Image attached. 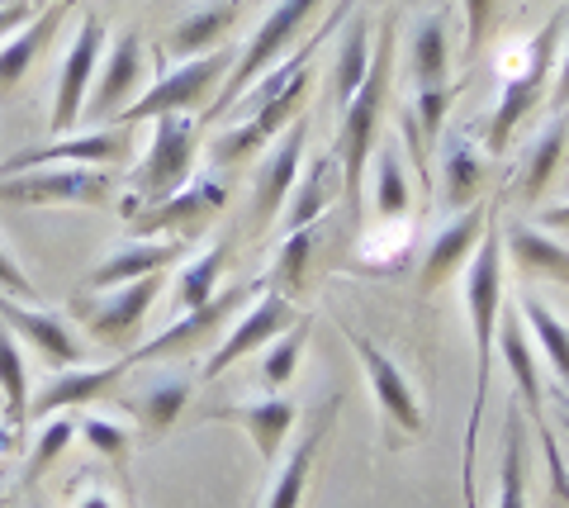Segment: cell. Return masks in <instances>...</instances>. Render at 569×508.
Wrapping results in <instances>:
<instances>
[{
    "label": "cell",
    "instance_id": "20",
    "mask_svg": "<svg viewBox=\"0 0 569 508\" xmlns=\"http://www.w3.org/2000/svg\"><path fill=\"white\" fill-rule=\"evenodd\" d=\"M119 399H123V409H129L133 418H138V428H142V437L148 442H157L176 418L186 414V405H190V376L186 371H152V376H142L133 390H114Z\"/></svg>",
    "mask_w": 569,
    "mask_h": 508
},
{
    "label": "cell",
    "instance_id": "42",
    "mask_svg": "<svg viewBox=\"0 0 569 508\" xmlns=\"http://www.w3.org/2000/svg\"><path fill=\"white\" fill-rule=\"evenodd\" d=\"M493 6L498 0H466V58L475 62L479 48H485V33L493 24Z\"/></svg>",
    "mask_w": 569,
    "mask_h": 508
},
{
    "label": "cell",
    "instance_id": "50",
    "mask_svg": "<svg viewBox=\"0 0 569 508\" xmlns=\"http://www.w3.org/2000/svg\"><path fill=\"white\" fill-rule=\"evenodd\" d=\"M0 6H6V0H0Z\"/></svg>",
    "mask_w": 569,
    "mask_h": 508
},
{
    "label": "cell",
    "instance_id": "44",
    "mask_svg": "<svg viewBox=\"0 0 569 508\" xmlns=\"http://www.w3.org/2000/svg\"><path fill=\"white\" fill-rule=\"evenodd\" d=\"M39 10H43L39 0H6V6H0V43H6L10 33H20L29 24V14H39Z\"/></svg>",
    "mask_w": 569,
    "mask_h": 508
},
{
    "label": "cell",
    "instance_id": "30",
    "mask_svg": "<svg viewBox=\"0 0 569 508\" xmlns=\"http://www.w3.org/2000/svg\"><path fill=\"white\" fill-rule=\"evenodd\" d=\"M447 67H451V43H447V20L441 14H427L408 39V77H413L418 91L427 86H447Z\"/></svg>",
    "mask_w": 569,
    "mask_h": 508
},
{
    "label": "cell",
    "instance_id": "28",
    "mask_svg": "<svg viewBox=\"0 0 569 508\" xmlns=\"http://www.w3.org/2000/svg\"><path fill=\"white\" fill-rule=\"evenodd\" d=\"M233 20H238V0H209V6L186 14V20L167 33V52L171 58H181V62H190L194 52L204 58V52L219 43L228 29H233Z\"/></svg>",
    "mask_w": 569,
    "mask_h": 508
},
{
    "label": "cell",
    "instance_id": "6",
    "mask_svg": "<svg viewBox=\"0 0 569 508\" xmlns=\"http://www.w3.org/2000/svg\"><path fill=\"white\" fill-rule=\"evenodd\" d=\"M194 143H200V124L190 114H162L152 129V148L142 157V167L133 171V190L129 196L138 205H157L176 196L190 181V162H194Z\"/></svg>",
    "mask_w": 569,
    "mask_h": 508
},
{
    "label": "cell",
    "instance_id": "5",
    "mask_svg": "<svg viewBox=\"0 0 569 508\" xmlns=\"http://www.w3.org/2000/svg\"><path fill=\"white\" fill-rule=\"evenodd\" d=\"M318 6H323V0H276V6L266 10L261 29L252 33V43H247V48L238 52L233 72L223 77V91H219V100L209 104V119H223V114L233 110V104H238L247 91H252V81H257V77L271 72V62H280V58H284V48L295 43L299 24H305Z\"/></svg>",
    "mask_w": 569,
    "mask_h": 508
},
{
    "label": "cell",
    "instance_id": "9",
    "mask_svg": "<svg viewBox=\"0 0 569 508\" xmlns=\"http://www.w3.org/2000/svg\"><path fill=\"white\" fill-rule=\"evenodd\" d=\"M223 200H228V186L223 181H186L167 200L138 205L133 215H129V223H133L138 238H148V233H171V238L186 233V238H194L223 209Z\"/></svg>",
    "mask_w": 569,
    "mask_h": 508
},
{
    "label": "cell",
    "instance_id": "46",
    "mask_svg": "<svg viewBox=\"0 0 569 508\" xmlns=\"http://www.w3.org/2000/svg\"><path fill=\"white\" fill-rule=\"evenodd\" d=\"M541 229H569V200L546 209V215H541Z\"/></svg>",
    "mask_w": 569,
    "mask_h": 508
},
{
    "label": "cell",
    "instance_id": "31",
    "mask_svg": "<svg viewBox=\"0 0 569 508\" xmlns=\"http://www.w3.org/2000/svg\"><path fill=\"white\" fill-rule=\"evenodd\" d=\"M565 138H569V114H550L546 129L537 133V143L527 148V162H522V200L537 205L550 181H556V167L565 157Z\"/></svg>",
    "mask_w": 569,
    "mask_h": 508
},
{
    "label": "cell",
    "instance_id": "32",
    "mask_svg": "<svg viewBox=\"0 0 569 508\" xmlns=\"http://www.w3.org/2000/svg\"><path fill=\"white\" fill-rule=\"evenodd\" d=\"M370 52H376V43H370V24L351 20L347 33H342V48H337V67H332V104L337 110H347L351 96L361 91V81L370 72Z\"/></svg>",
    "mask_w": 569,
    "mask_h": 508
},
{
    "label": "cell",
    "instance_id": "41",
    "mask_svg": "<svg viewBox=\"0 0 569 508\" xmlns=\"http://www.w3.org/2000/svg\"><path fill=\"white\" fill-rule=\"evenodd\" d=\"M77 432L100 451V457H110V461H123V457H129V447H133V432L123 424H114V418H100V414L77 418Z\"/></svg>",
    "mask_w": 569,
    "mask_h": 508
},
{
    "label": "cell",
    "instance_id": "13",
    "mask_svg": "<svg viewBox=\"0 0 569 508\" xmlns=\"http://www.w3.org/2000/svg\"><path fill=\"white\" fill-rule=\"evenodd\" d=\"M157 290H162V276H142V280H129V286H114L110 295H100V300H77V313H86V328H91V338L104 342V347H123L138 338L142 319H148V309L157 300Z\"/></svg>",
    "mask_w": 569,
    "mask_h": 508
},
{
    "label": "cell",
    "instance_id": "3",
    "mask_svg": "<svg viewBox=\"0 0 569 508\" xmlns=\"http://www.w3.org/2000/svg\"><path fill=\"white\" fill-rule=\"evenodd\" d=\"M395 43H399L395 24H385L376 52H370V72L361 81V91H356L351 104L342 110V143H337V162H342V190H347L351 205H361V177H366L370 148H376V129H380L389 72H395Z\"/></svg>",
    "mask_w": 569,
    "mask_h": 508
},
{
    "label": "cell",
    "instance_id": "27",
    "mask_svg": "<svg viewBox=\"0 0 569 508\" xmlns=\"http://www.w3.org/2000/svg\"><path fill=\"white\" fill-rule=\"evenodd\" d=\"M503 242H508L512 261H518L522 280H560V286H569V248L550 238L546 229L518 219V223H508Z\"/></svg>",
    "mask_w": 569,
    "mask_h": 508
},
{
    "label": "cell",
    "instance_id": "2",
    "mask_svg": "<svg viewBox=\"0 0 569 508\" xmlns=\"http://www.w3.org/2000/svg\"><path fill=\"white\" fill-rule=\"evenodd\" d=\"M565 29H569V0L550 14V20L531 33V43L508 62V77H503V91H498L493 104V119H489V133H485V148L489 152H508L512 143V129L527 119V110L541 100L546 81H550V62L556 52L565 48Z\"/></svg>",
    "mask_w": 569,
    "mask_h": 508
},
{
    "label": "cell",
    "instance_id": "12",
    "mask_svg": "<svg viewBox=\"0 0 569 508\" xmlns=\"http://www.w3.org/2000/svg\"><path fill=\"white\" fill-rule=\"evenodd\" d=\"M309 81H313V67L305 77H295L284 91L276 96V100H266V104H257L252 114L242 119V124H233L228 129L219 143H213V162L219 167H233V162H247L257 148H266L271 138H280V129H290L295 124V110L305 104V96H309Z\"/></svg>",
    "mask_w": 569,
    "mask_h": 508
},
{
    "label": "cell",
    "instance_id": "19",
    "mask_svg": "<svg viewBox=\"0 0 569 508\" xmlns=\"http://www.w3.org/2000/svg\"><path fill=\"white\" fill-rule=\"evenodd\" d=\"M129 371H133L129 357H119L110 366H67L62 376H52L43 390L33 395L29 414L52 418V414H67V409H86V405H96V399H110Z\"/></svg>",
    "mask_w": 569,
    "mask_h": 508
},
{
    "label": "cell",
    "instance_id": "7",
    "mask_svg": "<svg viewBox=\"0 0 569 508\" xmlns=\"http://www.w3.org/2000/svg\"><path fill=\"white\" fill-rule=\"evenodd\" d=\"M133 138L123 124H100V129H86V133H62L52 143H39V148H24L0 162V177H20V171H39V167H100L110 171L129 157Z\"/></svg>",
    "mask_w": 569,
    "mask_h": 508
},
{
    "label": "cell",
    "instance_id": "10",
    "mask_svg": "<svg viewBox=\"0 0 569 508\" xmlns=\"http://www.w3.org/2000/svg\"><path fill=\"white\" fill-rule=\"evenodd\" d=\"M337 323H342V338L351 342V352L361 357L366 376H370V390H376L385 418H389V424H395L399 432L418 437V432H422V405H418V395H413V385H408V376L380 352L376 338H366V332L356 328L351 319H337Z\"/></svg>",
    "mask_w": 569,
    "mask_h": 508
},
{
    "label": "cell",
    "instance_id": "23",
    "mask_svg": "<svg viewBox=\"0 0 569 508\" xmlns=\"http://www.w3.org/2000/svg\"><path fill=\"white\" fill-rule=\"evenodd\" d=\"M489 215H493V205H470V209H460L447 229H437L432 252H427V261H422V295H432V290L447 286L451 271L475 252V242L485 238Z\"/></svg>",
    "mask_w": 569,
    "mask_h": 508
},
{
    "label": "cell",
    "instance_id": "22",
    "mask_svg": "<svg viewBox=\"0 0 569 508\" xmlns=\"http://www.w3.org/2000/svg\"><path fill=\"white\" fill-rule=\"evenodd\" d=\"M0 323L20 328V338H29L33 352L48 357L52 366H62V371L81 361V342H77V332H71V323L62 319V313L33 309V305H20V300H10V295H0Z\"/></svg>",
    "mask_w": 569,
    "mask_h": 508
},
{
    "label": "cell",
    "instance_id": "26",
    "mask_svg": "<svg viewBox=\"0 0 569 508\" xmlns=\"http://www.w3.org/2000/svg\"><path fill=\"white\" fill-rule=\"evenodd\" d=\"M485 190V157L460 129L441 133V209H470Z\"/></svg>",
    "mask_w": 569,
    "mask_h": 508
},
{
    "label": "cell",
    "instance_id": "17",
    "mask_svg": "<svg viewBox=\"0 0 569 508\" xmlns=\"http://www.w3.org/2000/svg\"><path fill=\"white\" fill-rule=\"evenodd\" d=\"M261 286H247V290H228V295H213L209 305H200V309H190V313H176L171 319V328L167 332H157L152 342H142V347H133V352H123L129 357V366H148V361H162V357H181V352H194L213 328L223 323V313H233L247 295H257Z\"/></svg>",
    "mask_w": 569,
    "mask_h": 508
},
{
    "label": "cell",
    "instance_id": "38",
    "mask_svg": "<svg viewBox=\"0 0 569 508\" xmlns=\"http://www.w3.org/2000/svg\"><path fill=\"white\" fill-rule=\"evenodd\" d=\"M305 342H309V319H295L290 328L280 332L276 342H266V357H261V380L280 390V385H290L295 371H299V357H305Z\"/></svg>",
    "mask_w": 569,
    "mask_h": 508
},
{
    "label": "cell",
    "instance_id": "45",
    "mask_svg": "<svg viewBox=\"0 0 569 508\" xmlns=\"http://www.w3.org/2000/svg\"><path fill=\"white\" fill-rule=\"evenodd\" d=\"M550 104H556V114H569V29H565V48H560V77H556V96H550Z\"/></svg>",
    "mask_w": 569,
    "mask_h": 508
},
{
    "label": "cell",
    "instance_id": "39",
    "mask_svg": "<svg viewBox=\"0 0 569 508\" xmlns=\"http://www.w3.org/2000/svg\"><path fill=\"white\" fill-rule=\"evenodd\" d=\"M309 252H313V229H295V233H284V248H280V257H276V271L266 276V280H271V290H280L284 300H295V295L305 290Z\"/></svg>",
    "mask_w": 569,
    "mask_h": 508
},
{
    "label": "cell",
    "instance_id": "49",
    "mask_svg": "<svg viewBox=\"0 0 569 508\" xmlns=\"http://www.w3.org/2000/svg\"><path fill=\"white\" fill-rule=\"evenodd\" d=\"M129 504H133V508H138V499H133V489H129Z\"/></svg>",
    "mask_w": 569,
    "mask_h": 508
},
{
    "label": "cell",
    "instance_id": "33",
    "mask_svg": "<svg viewBox=\"0 0 569 508\" xmlns=\"http://www.w3.org/2000/svg\"><path fill=\"white\" fill-rule=\"evenodd\" d=\"M337 152H323L318 162L309 167V177H305V186L299 190H290V209H284V233H295V229H313L318 223V215H323V205H328V196H332V186H337Z\"/></svg>",
    "mask_w": 569,
    "mask_h": 508
},
{
    "label": "cell",
    "instance_id": "40",
    "mask_svg": "<svg viewBox=\"0 0 569 508\" xmlns=\"http://www.w3.org/2000/svg\"><path fill=\"white\" fill-rule=\"evenodd\" d=\"M71 437H77V418L71 414H58V418H48V424L39 428V447H33V457H29V470H24V485H39L48 476V466L62 457V451L71 447Z\"/></svg>",
    "mask_w": 569,
    "mask_h": 508
},
{
    "label": "cell",
    "instance_id": "29",
    "mask_svg": "<svg viewBox=\"0 0 569 508\" xmlns=\"http://www.w3.org/2000/svg\"><path fill=\"white\" fill-rule=\"evenodd\" d=\"M518 313H522V328L531 332V342H537V352L550 361V371H556L560 390L569 395V323L546 300H537V295H522Z\"/></svg>",
    "mask_w": 569,
    "mask_h": 508
},
{
    "label": "cell",
    "instance_id": "35",
    "mask_svg": "<svg viewBox=\"0 0 569 508\" xmlns=\"http://www.w3.org/2000/svg\"><path fill=\"white\" fill-rule=\"evenodd\" d=\"M223 261H228V242H213L209 252H200L190 261V267L181 271V280H176V295H171L176 313H190V309H200V305H209L213 295H219Z\"/></svg>",
    "mask_w": 569,
    "mask_h": 508
},
{
    "label": "cell",
    "instance_id": "24",
    "mask_svg": "<svg viewBox=\"0 0 569 508\" xmlns=\"http://www.w3.org/2000/svg\"><path fill=\"white\" fill-rule=\"evenodd\" d=\"M186 257V242H148V238H133L123 242L119 252H110L100 267L86 271V290H114V286H129V280H142V276H162L171 261Z\"/></svg>",
    "mask_w": 569,
    "mask_h": 508
},
{
    "label": "cell",
    "instance_id": "36",
    "mask_svg": "<svg viewBox=\"0 0 569 508\" xmlns=\"http://www.w3.org/2000/svg\"><path fill=\"white\" fill-rule=\"evenodd\" d=\"M0 390H6V424H24V414L33 405L29 395V366H24V352H20V338L0 323Z\"/></svg>",
    "mask_w": 569,
    "mask_h": 508
},
{
    "label": "cell",
    "instance_id": "18",
    "mask_svg": "<svg viewBox=\"0 0 569 508\" xmlns=\"http://www.w3.org/2000/svg\"><path fill=\"white\" fill-rule=\"evenodd\" d=\"M305 138H309V124L295 119V124L276 138L271 157L257 167V190H252V229L257 233L280 215L284 200H290V190L299 181V162H305Z\"/></svg>",
    "mask_w": 569,
    "mask_h": 508
},
{
    "label": "cell",
    "instance_id": "48",
    "mask_svg": "<svg viewBox=\"0 0 569 508\" xmlns=\"http://www.w3.org/2000/svg\"><path fill=\"white\" fill-rule=\"evenodd\" d=\"M81 508H114V504H110V499H104V495H96V499H86Z\"/></svg>",
    "mask_w": 569,
    "mask_h": 508
},
{
    "label": "cell",
    "instance_id": "15",
    "mask_svg": "<svg viewBox=\"0 0 569 508\" xmlns=\"http://www.w3.org/2000/svg\"><path fill=\"white\" fill-rule=\"evenodd\" d=\"M295 319H299V313H295V300H284L280 290H261V295H257V305L247 309L242 319H238V328L223 338V347L204 361V380H219L228 366H238L242 357L261 352V347H266V342H276Z\"/></svg>",
    "mask_w": 569,
    "mask_h": 508
},
{
    "label": "cell",
    "instance_id": "4",
    "mask_svg": "<svg viewBox=\"0 0 569 508\" xmlns=\"http://www.w3.org/2000/svg\"><path fill=\"white\" fill-rule=\"evenodd\" d=\"M233 62H238L233 48H213V52H204V58H190V62H176V67H171V58H157L152 91H142L129 110L114 119V124H133V119H162V114H190L194 104L209 100L213 86L233 72Z\"/></svg>",
    "mask_w": 569,
    "mask_h": 508
},
{
    "label": "cell",
    "instance_id": "43",
    "mask_svg": "<svg viewBox=\"0 0 569 508\" xmlns=\"http://www.w3.org/2000/svg\"><path fill=\"white\" fill-rule=\"evenodd\" d=\"M0 290H6L10 300H24V305L39 300V286H33V280L24 276V267H20V261H14L6 248H0Z\"/></svg>",
    "mask_w": 569,
    "mask_h": 508
},
{
    "label": "cell",
    "instance_id": "25",
    "mask_svg": "<svg viewBox=\"0 0 569 508\" xmlns=\"http://www.w3.org/2000/svg\"><path fill=\"white\" fill-rule=\"evenodd\" d=\"M71 6H77V0H52V6H43L20 33H10V39L0 43V91H14V86L29 77V67L39 62V52L52 43V33L62 29Z\"/></svg>",
    "mask_w": 569,
    "mask_h": 508
},
{
    "label": "cell",
    "instance_id": "47",
    "mask_svg": "<svg viewBox=\"0 0 569 508\" xmlns=\"http://www.w3.org/2000/svg\"><path fill=\"white\" fill-rule=\"evenodd\" d=\"M550 399H556V409H560V424H565V432H569V395H565V390H550Z\"/></svg>",
    "mask_w": 569,
    "mask_h": 508
},
{
    "label": "cell",
    "instance_id": "37",
    "mask_svg": "<svg viewBox=\"0 0 569 508\" xmlns=\"http://www.w3.org/2000/svg\"><path fill=\"white\" fill-rule=\"evenodd\" d=\"M408 205H413V196H408V177H403L399 148L385 143L380 157H376V215L385 223H399L408 215Z\"/></svg>",
    "mask_w": 569,
    "mask_h": 508
},
{
    "label": "cell",
    "instance_id": "14",
    "mask_svg": "<svg viewBox=\"0 0 569 508\" xmlns=\"http://www.w3.org/2000/svg\"><path fill=\"white\" fill-rule=\"evenodd\" d=\"M337 409H342V395L328 390V399L313 409L309 428L299 432V442L290 447V457L276 466L271 485H266L261 508H299V504H305V489H309V476H313V461H318V451H323L328 432H332V424H337Z\"/></svg>",
    "mask_w": 569,
    "mask_h": 508
},
{
    "label": "cell",
    "instance_id": "16",
    "mask_svg": "<svg viewBox=\"0 0 569 508\" xmlns=\"http://www.w3.org/2000/svg\"><path fill=\"white\" fill-rule=\"evenodd\" d=\"M138 72H142V39L129 29V33H119V39L110 43V52H104L100 81L91 86V96H86L81 119H91V124H114V119L133 104Z\"/></svg>",
    "mask_w": 569,
    "mask_h": 508
},
{
    "label": "cell",
    "instance_id": "11",
    "mask_svg": "<svg viewBox=\"0 0 569 508\" xmlns=\"http://www.w3.org/2000/svg\"><path fill=\"white\" fill-rule=\"evenodd\" d=\"M104 52V20L91 10L77 29V39L67 48V62L58 72V100H52V133H67L81 124V110H86V96H91V81H96V62Z\"/></svg>",
    "mask_w": 569,
    "mask_h": 508
},
{
    "label": "cell",
    "instance_id": "8",
    "mask_svg": "<svg viewBox=\"0 0 569 508\" xmlns=\"http://www.w3.org/2000/svg\"><path fill=\"white\" fill-rule=\"evenodd\" d=\"M110 171L96 167H39L20 177H0V205H104Z\"/></svg>",
    "mask_w": 569,
    "mask_h": 508
},
{
    "label": "cell",
    "instance_id": "1",
    "mask_svg": "<svg viewBox=\"0 0 569 508\" xmlns=\"http://www.w3.org/2000/svg\"><path fill=\"white\" fill-rule=\"evenodd\" d=\"M466 309H470V328H475V405L466 418V447H460V489H466V504L475 508V437H479V424H485L498 313H503V238L493 229V215H489V229L479 238L475 261L466 271Z\"/></svg>",
    "mask_w": 569,
    "mask_h": 508
},
{
    "label": "cell",
    "instance_id": "34",
    "mask_svg": "<svg viewBox=\"0 0 569 508\" xmlns=\"http://www.w3.org/2000/svg\"><path fill=\"white\" fill-rule=\"evenodd\" d=\"M498 508H527V428L518 399H508L503 418V476H498Z\"/></svg>",
    "mask_w": 569,
    "mask_h": 508
},
{
    "label": "cell",
    "instance_id": "21",
    "mask_svg": "<svg viewBox=\"0 0 569 508\" xmlns=\"http://www.w3.org/2000/svg\"><path fill=\"white\" fill-rule=\"evenodd\" d=\"M204 424H238V428L257 442L261 461L276 466L284 437H290V428H295V405H290V399H247V405H213V409H204Z\"/></svg>",
    "mask_w": 569,
    "mask_h": 508
}]
</instances>
